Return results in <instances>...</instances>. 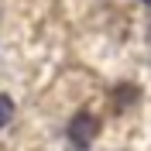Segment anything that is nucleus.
<instances>
[{
    "label": "nucleus",
    "mask_w": 151,
    "mask_h": 151,
    "mask_svg": "<svg viewBox=\"0 0 151 151\" xmlns=\"http://www.w3.org/2000/svg\"><path fill=\"white\" fill-rule=\"evenodd\" d=\"M96 134H100V120H96L93 113L79 110L72 120H69V141H72L76 148H89V144L96 141Z\"/></svg>",
    "instance_id": "obj_1"
},
{
    "label": "nucleus",
    "mask_w": 151,
    "mask_h": 151,
    "mask_svg": "<svg viewBox=\"0 0 151 151\" xmlns=\"http://www.w3.org/2000/svg\"><path fill=\"white\" fill-rule=\"evenodd\" d=\"M10 120H14V100L7 93H0V127H7Z\"/></svg>",
    "instance_id": "obj_2"
},
{
    "label": "nucleus",
    "mask_w": 151,
    "mask_h": 151,
    "mask_svg": "<svg viewBox=\"0 0 151 151\" xmlns=\"http://www.w3.org/2000/svg\"><path fill=\"white\" fill-rule=\"evenodd\" d=\"M134 96H137V93H134V86H120V89H117V103L127 106V103H134Z\"/></svg>",
    "instance_id": "obj_3"
},
{
    "label": "nucleus",
    "mask_w": 151,
    "mask_h": 151,
    "mask_svg": "<svg viewBox=\"0 0 151 151\" xmlns=\"http://www.w3.org/2000/svg\"><path fill=\"white\" fill-rule=\"evenodd\" d=\"M144 4H151V0H144Z\"/></svg>",
    "instance_id": "obj_4"
}]
</instances>
